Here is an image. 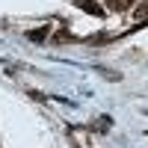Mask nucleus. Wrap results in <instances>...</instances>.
I'll list each match as a JSON object with an SVG mask.
<instances>
[{
	"instance_id": "7ed1b4c3",
	"label": "nucleus",
	"mask_w": 148,
	"mask_h": 148,
	"mask_svg": "<svg viewBox=\"0 0 148 148\" xmlns=\"http://www.w3.org/2000/svg\"><path fill=\"white\" fill-rule=\"evenodd\" d=\"M27 36H30L33 42H45V39H47V27H39V30H30Z\"/></svg>"
},
{
	"instance_id": "f257e3e1",
	"label": "nucleus",
	"mask_w": 148,
	"mask_h": 148,
	"mask_svg": "<svg viewBox=\"0 0 148 148\" xmlns=\"http://www.w3.org/2000/svg\"><path fill=\"white\" fill-rule=\"evenodd\" d=\"M77 9L89 12V15H95V18H101V15H104V6H101V3H95V0H77Z\"/></svg>"
},
{
	"instance_id": "20e7f679",
	"label": "nucleus",
	"mask_w": 148,
	"mask_h": 148,
	"mask_svg": "<svg viewBox=\"0 0 148 148\" xmlns=\"http://www.w3.org/2000/svg\"><path fill=\"white\" fill-rule=\"evenodd\" d=\"M133 15H136V21H145V18H148V3L136 6V12H133Z\"/></svg>"
},
{
	"instance_id": "f03ea898",
	"label": "nucleus",
	"mask_w": 148,
	"mask_h": 148,
	"mask_svg": "<svg viewBox=\"0 0 148 148\" xmlns=\"http://www.w3.org/2000/svg\"><path fill=\"white\" fill-rule=\"evenodd\" d=\"M107 6L113 12H125V9H130V0H107Z\"/></svg>"
}]
</instances>
